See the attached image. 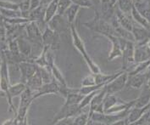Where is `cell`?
I'll use <instances>...</instances> for the list:
<instances>
[{
  "label": "cell",
  "mask_w": 150,
  "mask_h": 125,
  "mask_svg": "<svg viewBox=\"0 0 150 125\" xmlns=\"http://www.w3.org/2000/svg\"><path fill=\"white\" fill-rule=\"evenodd\" d=\"M104 37H106L108 39H110V41L112 44V49L110 52V55L108 57V61H113L115 58H119L122 56V49L121 46L120 44V40L119 37L117 36H114V35H105Z\"/></svg>",
  "instance_id": "obj_17"
},
{
  "label": "cell",
  "mask_w": 150,
  "mask_h": 125,
  "mask_svg": "<svg viewBox=\"0 0 150 125\" xmlns=\"http://www.w3.org/2000/svg\"><path fill=\"white\" fill-rule=\"evenodd\" d=\"M88 121H89V111L87 113L81 111L80 114L74 117L73 124L86 125L88 124Z\"/></svg>",
  "instance_id": "obj_34"
},
{
  "label": "cell",
  "mask_w": 150,
  "mask_h": 125,
  "mask_svg": "<svg viewBox=\"0 0 150 125\" xmlns=\"http://www.w3.org/2000/svg\"><path fill=\"white\" fill-rule=\"evenodd\" d=\"M132 32L134 37L135 44H147L150 40V30L143 27L133 21V27Z\"/></svg>",
  "instance_id": "obj_12"
},
{
  "label": "cell",
  "mask_w": 150,
  "mask_h": 125,
  "mask_svg": "<svg viewBox=\"0 0 150 125\" xmlns=\"http://www.w3.org/2000/svg\"><path fill=\"white\" fill-rule=\"evenodd\" d=\"M16 40L20 52L27 61H29L32 54V44L27 39V38L24 39L21 36L16 38Z\"/></svg>",
  "instance_id": "obj_18"
},
{
  "label": "cell",
  "mask_w": 150,
  "mask_h": 125,
  "mask_svg": "<svg viewBox=\"0 0 150 125\" xmlns=\"http://www.w3.org/2000/svg\"><path fill=\"white\" fill-rule=\"evenodd\" d=\"M52 0H41V4H43V5H47Z\"/></svg>",
  "instance_id": "obj_43"
},
{
  "label": "cell",
  "mask_w": 150,
  "mask_h": 125,
  "mask_svg": "<svg viewBox=\"0 0 150 125\" xmlns=\"http://www.w3.org/2000/svg\"><path fill=\"white\" fill-rule=\"evenodd\" d=\"M47 26H49L52 30L58 32L59 34H61L70 30L71 25L69 24L64 15L56 14L47 23Z\"/></svg>",
  "instance_id": "obj_10"
},
{
  "label": "cell",
  "mask_w": 150,
  "mask_h": 125,
  "mask_svg": "<svg viewBox=\"0 0 150 125\" xmlns=\"http://www.w3.org/2000/svg\"><path fill=\"white\" fill-rule=\"evenodd\" d=\"M80 9L81 8H80L77 4H76L73 3L71 6L68 8V9L66 10L64 16H66L67 21H68V22H69L70 25L74 24L75 21H76V16H77V14H78V12H79Z\"/></svg>",
  "instance_id": "obj_29"
},
{
  "label": "cell",
  "mask_w": 150,
  "mask_h": 125,
  "mask_svg": "<svg viewBox=\"0 0 150 125\" xmlns=\"http://www.w3.org/2000/svg\"><path fill=\"white\" fill-rule=\"evenodd\" d=\"M150 102V86L148 84H144V85L142 86V93L140 94V96L135 100V104L133 106L136 107H143L145 106H147L148 104H149Z\"/></svg>",
  "instance_id": "obj_23"
},
{
  "label": "cell",
  "mask_w": 150,
  "mask_h": 125,
  "mask_svg": "<svg viewBox=\"0 0 150 125\" xmlns=\"http://www.w3.org/2000/svg\"><path fill=\"white\" fill-rule=\"evenodd\" d=\"M25 89H26V84L22 83V82H19L17 84H12L8 88V95L7 97V100H8V104H9V106L11 107V109L16 112V114L17 111L15 109V106H14V105L12 103V98L21 95L25 91Z\"/></svg>",
  "instance_id": "obj_16"
},
{
  "label": "cell",
  "mask_w": 150,
  "mask_h": 125,
  "mask_svg": "<svg viewBox=\"0 0 150 125\" xmlns=\"http://www.w3.org/2000/svg\"><path fill=\"white\" fill-rule=\"evenodd\" d=\"M105 85L106 84H94V85H92V86H82L81 88L78 89V91H79L80 94L86 95V94L93 93V92H95L97 90H99V89H103Z\"/></svg>",
  "instance_id": "obj_32"
},
{
  "label": "cell",
  "mask_w": 150,
  "mask_h": 125,
  "mask_svg": "<svg viewBox=\"0 0 150 125\" xmlns=\"http://www.w3.org/2000/svg\"><path fill=\"white\" fill-rule=\"evenodd\" d=\"M150 108V102L149 104H148L147 106H143V107H136L132 106L130 111L127 115V121H128V124H133L137 120H138L140 117H142V114Z\"/></svg>",
  "instance_id": "obj_21"
},
{
  "label": "cell",
  "mask_w": 150,
  "mask_h": 125,
  "mask_svg": "<svg viewBox=\"0 0 150 125\" xmlns=\"http://www.w3.org/2000/svg\"><path fill=\"white\" fill-rule=\"evenodd\" d=\"M120 44L122 49V68L124 71H127L129 66L135 63L134 61V49L135 42L119 37Z\"/></svg>",
  "instance_id": "obj_4"
},
{
  "label": "cell",
  "mask_w": 150,
  "mask_h": 125,
  "mask_svg": "<svg viewBox=\"0 0 150 125\" xmlns=\"http://www.w3.org/2000/svg\"><path fill=\"white\" fill-rule=\"evenodd\" d=\"M73 4L72 0H59L58 2V12L59 15H64L68 8Z\"/></svg>",
  "instance_id": "obj_35"
},
{
  "label": "cell",
  "mask_w": 150,
  "mask_h": 125,
  "mask_svg": "<svg viewBox=\"0 0 150 125\" xmlns=\"http://www.w3.org/2000/svg\"><path fill=\"white\" fill-rule=\"evenodd\" d=\"M107 94V90L105 86L103 89H99L94 96L93 97L92 101L89 105V112L98 111V112H103V100L105 95Z\"/></svg>",
  "instance_id": "obj_13"
},
{
  "label": "cell",
  "mask_w": 150,
  "mask_h": 125,
  "mask_svg": "<svg viewBox=\"0 0 150 125\" xmlns=\"http://www.w3.org/2000/svg\"><path fill=\"white\" fill-rule=\"evenodd\" d=\"M94 18L88 22L83 23V25L95 33L102 34L103 36H105V35L117 36V33L110 22L103 19L101 17L100 13L97 9H94Z\"/></svg>",
  "instance_id": "obj_2"
},
{
  "label": "cell",
  "mask_w": 150,
  "mask_h": 125,
  "mask_svg": "<svg viewBox=\"0 0 150 125\" xmlns=\"http://www.w3.org/2000/svg\"><path fill=\"white\" fill-rule=\"evenodd\" d=\"M122 101L121 100H120L119 98H117L115 94H107L104 97V100H103V112L108 110L109 108L112 107L113 106H115V104H117L119 102Z\"/></svg>",
  "instance_id": "obj_31"
},
{
  "label": "cell",
  "mask_w": 150,
  "mask_h": 125,
  "mask_svg": "<svg viewBox=\"0 0 150 125\" xmlns=\"http://www.w3.org/2000/svg\"><path fill=\"white\" fill-rule=\"evenodd\" d=\"M82 110L79 108V104L76 105H64L59 110V111L55 115L53 120V124H57L60 120L68 117H75L80 114Z\"/></svg>",
  "instance_id": "obj_9"
},
{
  "label": "cell",
  "mask_w": 150,
  "mask_h": 125,
  "mask_svg": "<svg viewBox=\"0 0 150 125\" xmlns=\"http://www.w3.org/2000/svg\"><path fill=\"white\" fill-rule=\"evenodd\" d=\"M132 2H133V4H137V3H139V2H141L142 0H132Z\"/></svg>",
  "instance_id": "obj_44"
},
{
  "label": "cell",
  "mask_w": 150,
  "mask_h": 125,
  "mask_svg": "<svg viewBox=\"0 0 150 125\" xmlns=\"http://www.w3.org/2000/svg\"><path fill=\"white\" fill-rule=\"evenodd\" d=\"M3 20H4V17L1 14V11H0V22H3Z\"/></svg>",
  "instance_id": "obj_45"
},
{
  "label": "cell",
  "mask_w": 150,
  "mask_h": 125,
  "mask_svg": "<svg viewBox=\"0 0 150 125\" xmlns=\"http://www.w3.org/2000/svg\"><path fill=\"white\" fill-rule=\"evenodd\" d=\"M41 5V0H30V10L38 8Z\"/></svg>",
  "instance_id": "obj_42"
},
{
  "label": "cell",
  "mask_w": 150,
  "mask_h": 125,
  "mask_svg": "<svg viewBox=\"0 0 150 125\" xmlns=\"http://www.w3.org/2000/svg\"><path fill=\"white\" fill-rule=\"evenodd\" d=\"M21 71V82L26 84L29 78H31L37 72L38 65L32 61H24L18 64Z\"/></svg>",
  "instance_id": "obj_11"
},
{
  "label": "cell",
  "mask_w": 150,
  "mask_h": 125,
  "mask_svg": "<svg viewBox=\"0 0 150 125\" xmlns=\"http://www.w3.org/2000/svg\"><path fill=\"white\" fill-rule=\"evenodd\" d=\"M33 98V91L26 87L22 94H21V102L18 111L16 112L14 124H26L27 121V112L32 101Z\"/></svg>",
  "instance_id": "obj_3"
},
{
  "label": "cell",
  "mask_w": 150,
  "mask_h": 125,
  "mask_svg": "<svg viewBox=\"0 0 150 125\" xmlns=\"http://www.w3.org/2000/svg\"><path fill=\"white\" fill-rule=\"evenodd\" d=\"M134 7L146 20L150 22V0H142L135 4Z\"/></svg>",
  "instance_id": "obj_24"
},
{
  "label": "cell",
  "mask_w": 150,
  "mask_h": 125,
  "mask_svg": "<svg viewBox=\"0 0 150 125\" xmlns=\"http://www.w3.org/2000/svg\"><path fill=\"white\" fill-rule=\"evenodd\" d=\"M150 60V49L147 44H135L134 61L140 63Z\"/></svg>",
  "instance_id": "obj_14"
},
{
  "label": "cell",
  "mask_w": 150,
  "mask_h": 125,
  "mask_svg": "<svg viewBox=\"0 0 150 125\" xmlns=\"http://www.w3.org/2000/svg\"><path fill=\"white\" fill-rule=\"evenodd\" d=\"M25 84H26V87L29 88L32 91H33V92L36 91L37 92L41 89V87L43 85V82L42 80V78L40 77L39 73L37 71L32 78L28 79V81L26 82Z\"/></svg>",
  "instance_id": "obj_25"
},
{
  "label": "cell",
  "mask_w": 150,
  "mask_h": 125,
  "mask_svg": "<svg viewBox=\"0 0 150 125\" xmlns=\"http://www.w3.org/2000/svg\"><path fill=\"white\" fill-rule=\"evenodd\" d=\"M72 2L76 4H77L80 8H86V9H93L94 4L92 0H72Z\"/></svg>",
  "instance_id": "obj_39"
},
{
  "label": "cell",
  "mask_w": 150,
  "mask_h": 125,
  "mask_svg": "<svg viewBox=\"0 0 150 125\" xmlns=\"http://www.w3.org/2000/svg\"><path fill=\"white\" fill-rule=\"evenodd\" d=\"M26 38L32 44V45H36L38 47H42V32L40 29L39 26L36 21H29L25 24V26Z\"/></svg>",
  "instance_id": "obj_5"
},
{
  "label": "cell",
  "mask_w": 150,
  "mask_h": 125,
  "mask_svg": "<svg viewBox=\"0 0 150 125\" xmlns=\"http://www.w3.org/2000/svg\"><path fill=\"white\" fill-rule=\"evenodd\" d=\"M146 76L143 73H138L129 76L128 75V80H127L126 87H132L133 89H142L144 84L146 83Z\"/></svg>",
  "instance_id": "obj_22"
},
{
  "label": "cell",
  "mask_w": 150,
  "mask_h": 125,
  "mask_svg": "<svg viewBox=\"0 0 150 125\" xmlns=\"http://www.w3.org/2000/svg\"><path fill=\"white\" fill-rule=\"evenodd\" d=\"M115 5L111 4L110 0H101V17L110 21L112 17L115 16Z\"/></svg>",
  "instance_id": "obj_20"
},
{
  "label": "cell",
  "mask_w": 150,
  "mask_h": 125,
  "mask_svg": "<svg viewBox=\"0 0 150 125\" xmlns=\"http://www.w3.org/2000/svg\"><path fill=\"white\" fill-rule=\"evenodd\" d=\"M128 80V72L123 71L120 75L115 78L111 82L105 85L107 94H115L119 91L122 90L127 85Z\"/></svg>",
  "instance_id": "obj_8"
},
{
  "label": "cell",
  "mask_w": 150,
  "mask_h": 125,
  "mask_svg": "<svg viewBox=\"0 0 150 125\" xmlns=\"http://www.w3.org/2000/svg\"><path fill=\"white\" fill-rule=\"evenodd\" d=\"M133 124L141 125V124H150V108L147 110L142 116L138 120H137Z\"/></svg>",
  "instance_id": "obj_38"
},
{
  "label": "cell",
  "mask_w": 150,
  "mask_h": 125,
  "mask_svg": "<svg viewBox=\"0 0 150 125\" xmlns=\"http://www.w3.org/2000/svg\"><path fill=\"white\" fill-rule=\"evenodd\" d=\"M94 84H96V81L93 73L87 75L81 80V86H92Z\"/></svg>",
  "instance_id": "obj_40"
},
{
  "label": "cell",
  "mask_w": 150,
  "mask_h": 125,
  "mask_svg": "<svg viewBox=\"0 0 150 125\" xmlns=\"http://www.w3.org/2000/svg\"><path fill=\"white\" fill-rule=\"evenodd\" d=\"M70 31H71L72 43H73L74 47L76 48L81 53V55H82V57L84 58V61H85V62L87 63V66L89 67L91 72L93 73V74H97V73L101 72L99 66L93 61V59L90 57V55H88L87 49H86L85 44H84V42L81 39V38L80 37L79 33L77 32V30H76V26H74V24L71 25Z\"/></svg>",
  "instance_id": "obj_1"
},
{
  "label": "cell",
  "mask_w": 150,
  "mask_h": 125,
  "mask_svg": "<svg viewBox=\"0 0 150 125\" xmlns=\"http://www.w3.org/2000/svg\"><path fill=\"white\" fill-rule=\"evenodd\" d=\"M10 86L9 84V76H8V61L4 51L2 52V62L0 66V89L1 92L8 97V88Z\"/></svg>",
  "instance_id": "obj_7"
},
{
  "label": "cell",
  "mask_w": 150,
  "mask_h": 125,
  "mask_svg": "<svg viewBox=\"0 0 150 125\" xmlns=\"http://www.w3.org/2000/svg\"><path fill=\"white\" fill-rule=\"evenodd\" d=\"M49 94H59V84L57 83L54 79H53V81H51L47 84H43V85L41 87L39 90L37 91L36 94H33V98L35 100L42 95Z\"/></svg>",
  "instance_id": "obj_15"
},
{
  "label": "cell",
  "mask_w": 150,
  "mask_h": 125,
  "mask_svg": "<svg viewBox=\"0 0 150 125\" xmlns=\"http://www.w3.org/2000/svg\"><path fill=\"white\" fill-rule=\"evenodd\" d=\"M19 4V9L21 12L30 11V0H23Z\"/></svg>",
  "instance_id": "obj_41"
},
{
  "label": "cell",
  "mask_w": 150,
  "mask_h": 125,
  "mask_svg": "<svg viewBox=\"0 0 150 125\" xmlns=\"http://www.w3.org/2000/svg\"><path fill=\"white\" fill-rule=\"evenodd\" d=\"M131 16H132V20H133L134 22H136V23H137L138 25H140V26H142L143 27H145V28L150 30V22L148 20H146V19H145V18H144V17L137 10V9L135 8L134 6H133V8H132V13H131Z\"/></svg>",
  "instance_id": "obj_28"
},
{
  "label": "cell",
  "mask_w": 150,
  "mask_h": 125,
  "mask_svg": "<svg viewBox=\"0 0 150 125\" xmlns=\"http://www.w3.org/2000/svg\"><path fill=\"white\" fill-rule=\"evenodd\" d=\"M1 14L4 18H17L22 17L21 11L20 9H0Z\"/></svg>",
  "instance_id": "obj_33"
},
{
  "label": "cell",
  "mask_w": 150,
  "mask_h": 125,
  "mask_svg": "<svg viewBox=\"0 0 150 125\" xmlns=\"http://www.w3.org/2000/svg\"><path fill=\"white\" fill-rule=\"evenodd\" d=\"M0 9H19V4L8 0H0Z\"/></svg>",
  "instance_id": "obj_37"
},
{
  "label": "cell",
  "mask_w": 150,
  "mask_h": 125,
  "mask_svg": "<svg viewBox=\"0 0 150 125\" xmlns=\"http://www.w3.org/2000/svg\"><path fill=\"white\" fill-rule=\"evenodd\" d=\"M58 2L59 0H52L47 6H46V10H45V17L44 21L46 24H47L50 20L55 16L58 12Z\"/></svg>",
  "instance_id": "obj_26"
},
{
  "label": "cell",
  "mask_w": 150,
  "mask_h": 125,
  "mask_svg": "<svg viewBox=\"0 0 150 125\" xmlns=\"http://www.w3.org/2000/svg\"><path fill=\"white\" fill-rule=\"evenodd\" d=\"M115 15L118 20L119 23L120 24L122 27H124L128 31H132L133 27V20L132 18V16H127L124 14L117 6H115Z\"/></svg>",
  "instance_id": "obj_19"
},
{
  "label": "cell",
  "mask_w": 150,
  "mask_h": 125,
  "mask_svg": "<svg viewBox=\"0 0 150 125\" xmlns=\"http://www.w3.org/2000/svg\"><path fill=\"white\" fill-rule=\"evenodd\" d=\"M50 71H51V73H52V77H53V79L55 80L57 83H59V84L61 85H64L66 86L67 84H66V81H65V78H64L63 73L61 72V71L59 69V67L56 66L55 62L54 64H52L49 67Z\"/></svg>",
  "instance_id": "obj_27"
},
{
  "label": "cell",
  "mask_w": 150,
  "mask_h": 125,
  "mask_svg": "<svg viewBox=\"0 0 150 125\" xmlns=\"http://www.w3.org/2000/svg\"><path fill=\"white\" fill-rule=\"evenodd\" d=\"M42 45L51 50L59 49L60 46V34L52 30L49 26H46L42 31Z\"/></svg>",
  "instance_id": "obj_6"
},
{
  "label": "cell",
  "mask_w": 150,
  "mask_h": 125,
  "mask_svg": "<svg viewBox=\"0 0 150 125\" xmlns=\"http://www.w3.org/2000/svg\"><path fill=\"white\" fill-rule=\"evenodd\" d=\"M116 4H117V7L124 14L127 16H131L132 10L134 6V4L132 0H117Z\"/></svg>",
  "instance_id": "obj_30"
},
{
  "label": "cell",
  "mask_w": 150,
  "mask_h": 125,
  "mask_svg": "<svg viewBox=\"0 0 150 125\" xmlns=\"http://www.w3.org/2000/svg\"><path fill=\"white\" fill-rule=\"evenodd\" d=\"M98 91V90H97V91H95V92H93V93H90V94L84 95V97L82 98L81 101L79 103L80 109L83 110L85 107H87V106H89V105H90V102H91L92 99H93V97L94 96Z\"/></svg>",
  "instance_id": "obj_36"
}]
</instances>
